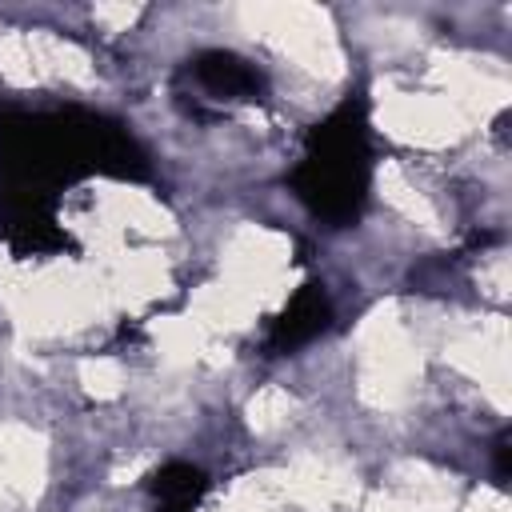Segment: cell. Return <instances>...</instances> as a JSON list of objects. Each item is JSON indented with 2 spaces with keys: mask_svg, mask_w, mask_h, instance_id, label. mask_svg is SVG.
<instances>
[{
  "mask_svg": "<svg viewBox=\"0 0 512 512\" xmlns=\"http://www.w3.org/2000/svg\"><path fill=\"white\" fill-rule=\"evenodd\" d=\"M184 76L208 92L212 100H264L268 92V80L256 64H248L244 56L236 52H224V48H208V52H196L184 68Z\"/></svg>",
  "mask_w": 512,
  "mask_h": 512,
  "instance_id": "obj_2",
  "label": "cell"
},
{
  "mask_svg": "<svg viewBox=\"0 0 512 512\" xmlns=\"http://www.w3.org/2000/svg\"><path fill=\"white\" fill-rule=\"evenodd\" d=\"M372 180L368 148V104L348 96L320 124H312L300 164L288 172L296 200L324 224L344 228L360 216Z\"/></svg>",
  "mask_w": 512,
  "mask_h": 512,
  "instance_id": "obj_1",
  "label": "cell"
},
{
  "mask_svg": "<svg viewBox=\"0 0 512 512\" xmlns=\"http://www.w3.org/2000/svg\"><path fill=\"white\" fill-rule=\"evenodd\" d=\"M328 324H332V300H328L324 284L312 280V284H304V288L280 308V316L268 324L264 348H268L272 356H288V352L312 344Z\"/></svg>",
  "mask_w": 512,
  "mask_h": 512,
  "instance_id": "obj_3",
  "label": "cell"
},
{
  "mask_svg": "<svg viewBox=\"0 0 512 512\" xmlns=\"http://www.w3.org/2000/svg\"><path fill=\"white\" fill-rule=\"evenodd\" d=\"M148 488H152V496L160 500L164 512H192L196 500L208 488V476L196 464H188V460H168L164 468L152 472Z\"/></svg>",
  "mask_w": 512,
  "mask_h": 512,
  "instance_id": "obj_4",
  "label": "cell"
},
{
  "mask_svg": "<svg viewBox=\"0 0 512 512\" xmlns=\"http://www.w3.org/2000/svg\"><path fill=\"white\" fill-rule=\"evenodd\" d=\"M492 460H496V484H508V476H512V436H508V432L496 436Z\"/></svg>",
  "mask_w": 512,
  "mask_h": 512,
  "instance_id": "obj_5",
  "label": "cell"
}]
</instances>
